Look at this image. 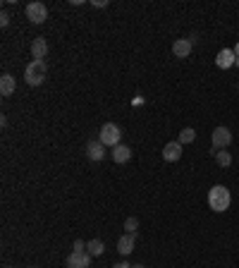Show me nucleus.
I'll use <instances>...</instances> for the list:
<instances>
[{
    "label": "nucleus",
    "mask_w": 239,
    "mask_h": 268,
    "mask_svg": "<svg viewBox=\"0 0 239 268\" xmlns=\"http://www.w3.org/2000/svg\"><path fill=\"white\" fill-rule=\"evenodd\" d=\"M232 203V196H230V189L225 185H215L211 187V192H208V206H211L215 213H222L227 211Z\"/></svg>",
    "instance_id": "f257e3e1"
},
{
    "label": "nucleus",
    "mask_w": 239,
    "mask_h": 268,
    "mask_svg": "<svg viewBox=\"0 0 239 268\" xmlns=\"http://www.w3.org/2000/svg\"><path fill=\"white\" fill-rule=\"evenodd\" d=\"M48 74V67H46V60H31L24 70V79H27L29 86H41L43 79Z\"/></svg>",
    "instance_id": "f03ea898"
},
{
    "label": "nucleus",
    "mask_w": 239,
    "mask_h": 268,
    "mask_svg": "<svg viewBox=\"0 0 239 268\" xmlns=\"http://www.w3.org/2000/svg\"><path fill=\"white\" fill-rule=\"evenodd\" d=\"M98 141H101L103 146L108 148H115L122 144V130H119V125H115V122H105L101 127V132H98Z\"/></svg>",
    "instance_id": "7ed1b4c3"
},
{
    "label": "nucleus",
    "mask_w": 239,
    "mask_h": 268,
    "mask_svg": "<svg viewBox=\"0 0 239 268\" xmlns=\"http://www.w3.org/2000/svg\"><path fill=\"white\" fill-rule=\"evenodd\" d=\"M27 17L31 24H43L48 19V8L43 3H29L27 5Z\"/></svg>",
    "instance_id": "20e7f679"
},
{
    "label": "nucleus",
    "mask_w": 239,
    "mask_h": 268,
    "mask_svg": "<svg viewBox=\"0 0 239 268\" xmlns=\"http://www.w3.org/2000/svg\"><path fill=\"white\" fill-rule=\"evenodd\" d=\"M213 151H222L232 144V132L227 127H215L213 130Z\"/></svg>",
    "instance_id": "39448f33"
},
{
    "label": "nucleus",
    "mask_w": 239,
    "mask_h": 268,
    "mask_svg": "<svg viewBox=\"0 0 239 268\" xmlns=\"http://www.w3.org/2000/svg\"><path fill=\"white\" fill-rule=\"evenodd\" d=\"M91 266V254L89 251H72L67 256V268H89Z\"/></svg>",
    "instance_id": "423d86ee"
},
{
    "label": "nucleus",
    "mask_w": 239,
    "mask_h": 268,
    "mask_svg": "<svg viewBox=\"0 0 239 268\" xmlns=\"http://www.w3.org/2000/svg\"><path fill=\"white\" fill-rule=\"evenodd\" d=\"M234 63H237V56H234L232 48H222L220 53L215 56V65L220 67V70H230Z\"/></svg>",
    "instance_id": "0eeeda50"
},
{
    "label": "nucleus",
    "mask_w": 239,
    "mask_h": 268,
    "mask_svg": "<svg viewBox=\"0 0 239 268\" xmlns=\"http://www.w3.org/2000/svg\"><path fill=\"white\" fill-rule=\"evenodd\" d=\"M163 158H165L167 163H177L182 158V144L180 141H167L165 146H163Z\"/></svg>",
    "instance_id": "6e6552de"
},
{
    "label": "nucleus",
    "mask_w": 239,
    "mask_h": 268,
    "mask_svg": "<svg viewBox=\"0 0 239 268\" xmlns=\"http://www.w3.org/2000/svg\"><path fill=\"white\" fill-rule=\"evenodd\" d=\"M134 242H137V235H122L117 240V251L122 254V256H129L132 251H134Z\"/></svg>",
    "instance_id": "1a4fd4ad"
},
{
    "label": "nucleus",
    "mask_w": 239,
    "mask_h": 268,
    "mask_svg": "<svg viewBox=\"0 0 239 268\" xmlns=\"http://www.w3.org/2000/svg\"><path fill=\"white\" fill-rule=\"evenodd\" d=\"M48 56V41L46 38H34V43H31V58L34 60H43Z\"/></svg>",
    "instance_id": "9d476101"
},
{
    "label": "nucleus",
    "mask_w": 239,
    "mask_h": 268,
    "mask_svg": "<svg viewBox=\"0 0 239 268\" xmlns=\"http://www.w3.org/2000/svg\"><path fill=\"white\" fill-rule=\"evenodd\" d=\"M86 156L98 163V160L105 158V146H103L101 141H89V144H86Z\"/></svg>",
    "instance_id": "9b49d317"
},
{
    "label": "nucleus",
    "mask_w": 239,
    "mask_h": 268,
    "mask_svg": "<svg viewBox=\"0 0 239 268\" xmlns=\"http://www.w3.org/2000/svg\"><path fill=\"white\" fill-rule=\"evenodd\" d=\"M192 41L189 38H177L175 43H172V53H175V58H189V53H192Z\"/></svg>",
    "instance_id": "f8f14e48"
},
{
    "label": "nucleus",
    "mask_w": 239,
    "mask_h": 268,
    "mask_svg": "<svg viewBox=\"0 0 239 268\" xmlns=\"http://www.w3.org/2000/svg\"><path fill=\"white\" fill-rule=\"evenodd\" d=\"M110 158L115 163H127L129 158H132V148L125 146V144H119V146L110 148Z\"/></svg>",
    "instance_id": "ddd939ff"
},
{
    "label": "nucleus",
    "mask_w": 239,
    "mask_h": 268,
    "mask_svg": "<svg viewBox=\"0 0 239 268\" xmlns=\"http://www.w3.org/2000/svg\"><path fill=\"white\" fill-rule=\"evenodd\" d=\"M15 89H17L15 77L5 72L3 77H0V93H3V96H12V93H15Z\"/></svg>",
    "instance_id": "4468645a"
},
{
    "label": "nucleus",
    "mask_w": 239,
    "mask_h": 268,
    "mask_svg": "<svg viewBox=\"0 0 239 268\" xmlns=\"http://www.w3.org/2000/svg\"><path fill=\"white\" fill-rule=\"evenodd\" d=\"M213 156H215V160H218V166H220V168H230L232 166V156L227 153V148H222V151H215Z\"/></svg>",
    "instance_id": "2eb2a0df"
},
{
    "label": "nucleus",
    "mask_w": 239,
    "mask_h": 268,
    "mask_svg": "<svg viewBox=\"0 0 239 268\" xmlns=\"http://www.w3.org/2000/svg\"><path fill=\"white\" fill-rule=\"evenodd\" d=\"M86 251H89L91 256H101L103 251H105V244H103L101 240H91L89 244H86Z\"/></svg>",
    "instance_id": "dca6fc26"
},
{
    "label": "nucleus",
    "mask_w": 239,
    "mask_h": 268,
    "mask_svg": "<svg viewBox=\"0 0 239 268\" xmlns=\"http://www.w3.org/2000/svg\"><path fill=\"white\" fill-rule=\"evenodd\" d=\"M194 139H196V132H194L192 127H184V130L180 132V137H177V141H180V144L184 146V144H192Z\"/></svg>",
    "instance_id": "f3484780"
},
{
    "label": "nucleus",
    "mask_w": 239,
    "mask_h": 268,
    "mask_svg": "<svg viewBox=\"0 0 239 268\" xmlns=\"http://www.w3.org/2000/svg\"><path fill=\"white\" fill-rule=\"evenodd\" d=\"M137 228H139V218H134V216H129L127 221H125V230H127L129 235H137Z\"/></svg>",
    "instance_id": "a211bd4d"
},
{
    "label": "nucleus",
    "mask_w": 239,
    "mask_h": 268,
    "mask_svg": "<svg viewBox=\"0 0 239 268\" xmlns=\"http://www.w3.org/2000/svg\"><path fill=\"white\" fill-rule=\"evenodd\" d=\"M72 251H86V244L82 240H74V249Z\"/></svg>",
    "instance_id": "6ab92c4d"
},
{
    "label": "nucleus",
    "mask_w": 239,
    "mask_h": 268,
    "mask_svg": "<svg viewBox=\"0 0 239 268\" xmlns=\"http://www.w3.org/2000/svg\"><path fill=\"white\" fill-rule=\"evenodd\" d=\"M0 24H3V27H8V24H10V15H8V12H3V15H0Z\"/></svg>",
    "instance_id": "aec40b11"
},
{
    "label": "nucleus",
    "mask_w": 239,
    "mask_h": 268,
    "mask_svg": "<svg viewBox=\"0 0 239 268\" xmlns=\"http://www.w3.org/2000/svg\"><path fill=\"white\" fill-rule=\"evenodd\" d=\"M91 5H93V8H105V5H108V0H91Z\"/></svg>",
    "instance_id": "412c9836"
},
{
    "label": "nucleus",
    "mask_w": 239,
    "mask_h": 268,
    "mask_svg": "<svg viewBox=\"0 0 239 268\" xmlns=\"http://www.w3.org/2000/svg\"><path fill=\"white\" fill-rule=\"evenodd\" d=\"M112 268H132V266H129L127 261H119V263H115V266H112Z\"/></svg>",
    "instance_id": "4be33fe9"
},
{
    "label": "nucleus",
    "mask_w": 239,
    "mask_h": 268,
    "mask_svg": "<svg viewBox=\"0 0 239 268\" xmlns=\"http://www.w3.org/2000/svg\"><path fill=\"white\" fill-rule=\"evenodd\" d=\"M232 50H234V56L239 58V43H237V46H234V48H232Z\"/></svg>",
    "instance_id": "5701e85b"
},
{
    "label": "nucleus",
    "mask_w": 239,
    "mask_h": 268,
    "mask_svg": "<svg viewBox=\"0 0 239 268\" xmlns=\"http://www.w3.org/2000/svg\"><path fill=\"white\" fill-rule=\"evenodd\" d=\"M132 268H144V266H141V263H134V266H132Z\"/></svg>",
    "instance_id": "b1692460"
},
{
    "label": "nucleus",
    "mask_w": 239,
    "mask_h": 268,
    "mask_svg": "<svg viewBox=\"0 0 239 268\" xmlns=\"http://www.w3.org/2000/svg\"><path fill=\"white\" fill-rule=\"evenodd\" d=\"M234 65H237V67H239V58H237V63H234Z\"/></svg>",
    "instance_id": "393cba45"
},
{
    "label": "nucleus",
    "mask_w": 239,
    "mask_h": 268,
    "mask_svg": "<svg viewBox=\"0 0 239 268\" xmlns=\"http://www.w3.org/2000/svg\"><path fill=\"white\" fill-rule=\"evenodd\" d=\"M5 268H12V266H5Z\"/></svg>",
    "instance_id": "a878e982"
},
{
    "label": "nucleus",
    "mask_w": 239,
    "mask_h": 268,
    "mask_svg": "<svg viewBox=\"0 0 239 268\" xmlns=\"http://www.w3.org/2000/svg\"><path fill=\"white\" fill-rule=\"evenodd\" d=\"M31 268H34V266H31Z\"/></svg>",
    "instance_id": "bb28decb"
}]
</instances>
